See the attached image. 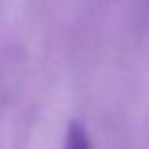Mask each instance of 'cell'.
<instances>
[{"mask_svg":"<svg viewBox=\"0 0 149 149\" xmlns=\"http://www.w3.org/2000/svg\"><path fill=\"white\" fill-rule=\"evenodd\" d=\"M64 149H92V143H90V136H88L86 127L81 125L79 121H72V123L68 125Z\"/></svg>","mask_w":149,"mask_h":149,"instance_id":"obj_1","label":"cell"}]
</instances>
